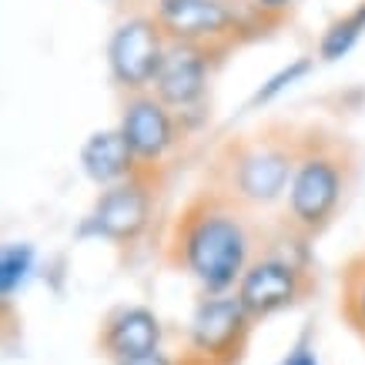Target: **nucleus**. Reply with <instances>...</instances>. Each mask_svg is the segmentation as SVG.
<instances>
[{
	"label": "nucleus",
	"mask_w": 365,
	"mask_h": 365,
	"mask_svg": "<svg viewBox=\"0 0 365 365\" xmlns=\"http://www.w3.org/2000/svg\"><path fill=\"white\" fill-rule=\"evenodd\" d=\"M178 252L181 262L198 285L208 295H225L232 285L242 282L248 272V255H252V238L245 222L232 208L218 201L201 198L195 201L178 225Z\"/></svg>",
	"instance_id": "nucleus-1"
},
{
	"label": "nucleus",
	"mask_w": 365,
	"mask_h": 365,
	"mask_svg": "<svg viewBox=\"0 0 365 365\" xmlns=\"http://www.w3.org/2000/svg\"><path fill=\"white\" fill-rule=\"evenodd\" d=\"M252 332V315L235 295H211L191 319V352L208 365H235Z\"/></svg>",
	"instance_id": "nucleus-2"
},
{
	"label": "nucleus",
	"mask_w": 365,
	"mask_h": 365,
	"mask_svg": "<svg viewBox=\"0 0 365 365\" xmlns=\"http://www.w3.org/2000/svg\"><path fill=\"white\" fill-rule=\"evenodd\" d=\"M342 168L329 155H309L295 165V178L288 185V211L295 228L305 235L322 232L332 222L335 208L342 201Z\"/></svg>",
	"instance_id": "nucleus-3"
},
{
	"label": "nucleus",
	"mask_w": 365,
	"mask_h": 365,
	"mask_svg": "<svg viewBox=\"0 0 365 365\" xmlns=\"http://www.w3.org/2000/svg\"><path fill=\"white\" fill-rule=\"evenodd\" d=\"M161 34L165 31L155 17H131L114 31L111 44H108V64H111V74L118 84L131 91L155 84L161 61L168 54Z\"/></svg>",
	"instance_id": "nucleus-4"
},
{
	"label": "nucleus",
	"mask_w": 365,
	"mask_h": 365,
	"mask_svg": "<svg viewBox=\"0 0 365 365\" xmlns=\"http://www.w3.org/2000/svg\"><path fill=\"white\" fill-rule=\"evenodd\" d=\"M305 292V272L285 258H258L248 265V272L238 282L235 299L255 319H268L275 312L295 305Z\"/></svg>",
	"instance_id": "nucleus-5"
},
{
	"label": "nucleus",
	"mask_w": 365,
	"mask_h": 365,
	"mask_svg": "<svg viewBox=\"0 0 365 365\" xmlns=\"http://www.w3.org/2000/svg\"><path fill=\"white\" fill-rule=\"evenodd\" d=\"M151 195L138 181L114 185L98 198L91 218L81 225V235H101L108 242H134L148 228Z\"/></svg>",
	"instance_id": "nucleus-6"
},
{
	"label": "nucleus",
	"mask_w": 365,
	"mask_h": 365,
	"mask_svg": "<svg viewBox=\"0 0 365 365\" xmlns=\"http://www.w3.org/2000/svg\"><path fill=\"white\" fill-rule=\"evenodd\" d=\"M292 178H295L292 155L278 144L258 141L245 148L235 161V191H238V198L255 201V205L275 201Z\"/></svg>",
	"instance_id": "nucleus-7"
},
{
	"label": "nucleus",
	"mask_w": 365,
	"mask_h": 365,
	"mask_svg": "<svg viewBox=\"0 0 365 365\" xmlns=\"http://www.w3.org/2000/svg\"><path fill=\"white\" fill-rule=\"evenodd\" d=\"M158 24L175 44L215 41L235 27V14L225 0H158Z\"/></svg>",
	"instance_id": "nucleus-8"
},
{
	"label": "nucleus",
	"mask_w": 365,
	"mask_h": 365,
	"mask_svg": "<svg viewBox=\"0 0 365 365\" xmlns=\"http://www.w3.org/2000/svg\"><path fill=\"white\" fill-rule=\"evenodd\" d=\"M121 134L138 161H158V158H165V151L175 144L171 114L165 111L161 101L148 98V94H138V98H131L124 104Z\"/></svg>",
	"instance_id": "nucleus-9"
},
{
	"label": "nucleus",
	"mask_w": 365,
	"mask_h": 365,
	"mask_svg": "<svg viewBox=\"0 0 365 365\" xmlns=\"http://www.w3.org/2000/svg\"><path fill=\"white\" fill-rule=\"evenodd\" d=\"M208 84V64L201 47L195 44H171L161 71L155 78V94L165 108H191L205 94Z\"/></svg>",
	"instance_id": "nucleus-10"
},
{
	"label": "nucleus",
	"mask_w": 365,
	"mask_h": 365,
	"mask_svg": "<svg viewBox=\"0 0 365 365\" xmlns=\"http://www.w3.org/2000/svg\"><path fill=\"white\" fill-rule=\"evenodd\" d=\"M161 322L151 309L144 305H124L111 312L104 329H101V349L111 355L114 362L134 359V355H148L161 349Z\"/></svg>",
	"instance_id": "nucleus-11"
},
{
	"label": "nucleus",
	"mask_w": 365,
	"mask_h": 365,
	"mask_svg": "<svg viewBox=\"0 0 365 365\" xmlns=\"http://www.w3.org/2000/svg\"><path fill=\"white\" fill-rule=\"evenodd\" d=\"M134 151L128 148L121 131H98L91 134L81 148V165L91 181L98 185H124V178L134 171Z\"/></svg>",
	"instance_id": "nucleus-12"
},
{
	"label": "nucleus",
	"mask_w": 365,
	"mask_h": 365,
	"mask_svg": "<svg viewBox=\"0 0 365 365\" xmlns=\"http://www.w3.org/2000/svg\"><path fill=\"white\" fill-rule=\"evenodd\" d=\"M342 315L359 335H365V255L342 272Z\"/></svg>",
	"instance_id": "nucleus-13"
},
{
	"label": "nucleus",
	"mask_w": 365,
	"mask_h": 365,
	"mask_svg": "<svg viewBox=\"0 0 365 365\" xmlns=\"http://www.w3.org/2000/svg\"><path fill=\"white\" fill-rule=\"evenodd\" d=\"M362 31H365V4L355 14H349L345 21H335L332 27L325 31V37H322V57H325V61L345 57L355 47V41L362 37Z\"/></svg>",
	"instance_id": "nucleus-14"
},
{
	"label": "nucleus",
	"mask_w": 365,
	"mask_h": 365,
	"mask_svg": "<svg viewBox=\"0 0 365 365\" xmlns=\"http://www.w3.org/2000/svg\"><path fill=\"white\" fill-rule=\"evenodd\" d=\"M34 272V248L31 245H7L0 252V292L4 299H11L14 292L27 282Z\"/></svg>",
	"instance_id": "nucleus-15"
},
{
	"label": "nucleus",
	"mask_w": 365,
	"mask_h": 365,
	"mask_svg": "<svg viewBox=\"0 0 365 365\" xmlns=\"http://www.w3.org/2000/svg\"><path fill=\"white\" fill-rule=\"evenodd\" d=\"M309 71V57H299L295 64H288V67H282L275 78H268L262 88H258V94H255V104H268V101L275 98V94H282V91L288 88V84H295V81L302 78Z\"/></svg>",
	"instance_id": "nucleus-16"
},
{
	"label": "nucleus",
	"mask_w": 365,
	"mask_h": 365,
	"mask_svg": "<svg viewBox=\"0 0 365 365\" xmlns=\"http://www.w3.org/2000/svg\"><path fill=\"white\" fill-rule=\"evenodd\" d=\"M114 365H175V359H168V355L158 349V352L134 355V359H124V362H114Z\"/></svg>",
	"instance_id": "nucleus-17"
},
{
	"label": "nucleus",
	"mask_w": 365,
	"mask_h": 365,
	"mask_svg": "<svg viewBox=\"0 0 365 365\" xmlns=\"http://www.w3.org/2000/svg\"><path fill=\"white\" fill-rule=\"evenodd\" d=\"M282 365H319V359H315V352H312L309 345L302 342V345H295V349L288 352V359Z\"/></svg>",
	"instance_id": "nucleus-18"
},
{
	"label": "nucleus",
	"mask_w": 365,
	"mask_h": 365,
	"mask_svg": "<svg viewBox=\"0 0 365 365\" xmlns=\"http://www.w3.org/2000/svg\"><path fill=\"white\" fill-rule=\"evenodd\" d=\"M258 4H262L265 11H282V7H285L288 0H258Z\"/></svg>",
	"instance_id": "nucleus-19"
}]
</instances>
